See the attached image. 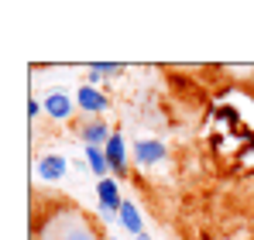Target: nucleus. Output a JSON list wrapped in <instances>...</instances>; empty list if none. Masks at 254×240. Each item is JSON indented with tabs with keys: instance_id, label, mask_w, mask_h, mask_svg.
<instances>
[{
	"instance_id": "6",
	"label": "nucleus",
	"mask_w": 254,
	"mask_h": 240,
	"mask_svg": "<svg viewBox=\"0 0 254 240\" xmlns=\"http://www.w3.org/2000/svg\"><path fill=\"white\" fill-rule=\"evenodd\" d=\"M76 130H79L86 148H107V141H110V127L103 117H83L76 123Z\"/></svg>"
},
{
	"instance_id": "5",
	"label": "nucleus",
	"mask_w": 254,
	"mask_h": 240,
	"mask_svg": "<svg viewBox=\"0 0 254 240\" xmlns=\"http://www.w3.org/2000/svg\"><path fill=\"white\" fill-rule=\"evenodd\" d=\"M45 114L52 120H69L79 107H76V96H69V89H48L45 93Z\"/></svg>"
},
{
	"instance_id": "4",
	"label": "nucleus",
	"mask_w": 254,
	"mask_h": 240,
	"mask_svg": "<svg viewBox=\"0 0 254 240\" xmlns=\"http://www.w3.org/2000/svg\"><path fill=\"white\" fill-rule=\"evenodd\" d=\"M76 107H79V114H83V117H100V114L110 107V100H107V93H103V89H96V86L83 82V86L76 89Z\"/></svg>"
},
{
	"instance_id": "3",
	"label": "nucleus",
	"mask_w": 254,
	"mask_h": 240,
	"mask_svg": "<svg viewBox=\"0 0 254 240\" xmlns=\"http://www.w3.org/2000/svg\"><path fill=\"white\" fill-rule=\"evenodd\" d=\"M96 206H100V216H121V206H124V196H121V185L114 179H100L96 182Z\"/></svg>"
},
{
	"instance_id": "14",
	"label": "nucleus",
	"mask_w": 254,
	"mask_h": 240,
	"mask_svg": "<svg viewBox=\"0 0 254 240\" xmlns=\"http://www.w3.org/2000/svg\"><path fill=\"white\" fill-rule=\"evenodd\" d=\"M110 240H117V237H110Z\"/></svg>"
},
{
	"instance_id": "8",
	"label": "nucleus",
	"mask_w": 254,
	"mask_h": 240,
	"mask_svg": "<svg viewBox=\"0 0 254 240\" xmlns=\"http://www.w3.org/2000/svg\"><path fill=\"white\" fill-rule=\"evenodd\" d=\"M107 161H110V172H117V175H127V144L121 134H110V141H107Z\"/></svg>"
},
{
	"instance_id": "12",
	"label": "nucleus",
	"mask_w": 254,
	"mask_h": 240,
	"mask_svg": "<svg viewBox=\"0 0 254 240\" xmlns=\"http://www.w3.org/2000/svg\"><path fill=\"white\" fill-rule=\"evenodd\" d=\"M38 110H45V103H38V100H28V117L35 120V117H38Z\"/></svg>"
},
{
	"instance_id": "2",
	"label": "nucleus",
	"mask_w": 254,
	"mask_h": 240,
	"mask_svg": "<svg viewBox=\"0 0 254 240\" xmlns=\"http://www.w3.org/2000/svg\"><path fill=\"white\" fill-rule=\"evenodd\" d=\"M130 155H134V165H141V168H155V165L165 161L169 148H165V141H158V137H141V141H134Z\"/></svg>"
},
{
	"instance_id": "13",
	"label": "nucleus",
	"mask_w": 254,
	"mask_h": 240,
	"mask_svg": "<svg viewBox=\"0 0 254 240\" xmlns=\"http://www.w3.org/2000/svg\"><path fill=\"white\" fill-rule=\"evenodd\" d=\"M137 240H151V234H141V237H137Z\"/></svg>"
},
{
	"instance_id": "9",
	"label": "nucleus",
	"mask_w": 254,
	"mask_h": 240,
	"mask_svg": "<svg viewBox=\"0 0 254 240\" xmlns=\"http://www.w3.org/2000/svg\"><path fill=\"white\" fill-rule=\"evenodd\" d=\"M117 220H121V227H124L127 234H134V237H141V234H144L141 213H137V206H134L130 199H124V206H121V216H117Z\"/></svg>"
},
{
	"instance_id": "11",
	"label": "nucleus",
	"mask_w": 254,
	"mask_h": 240,
	"mask_svg": "<svg viewBox=\"0 0 254 240\" xmlns=\"http://www.w3.org/2000/svg\"><path fill=\"white\" fill-rule=\"evenodd\" d=\"M86 161H89V172L96 175V179H110L107 172H110V161H107V151L103 148H86Z\"/></svg>"
},
{
	"instance_id": "10",
	"label": "nucleus",
	"mask_w": 254,
	"mask_h": 240,
	"mask_svg": "<svg viewBox=\"0 0 254 240\" xmlns=\"http://www.w3.org/2000/svg\"><path fill=\"white\" fill-rule=\"evenodd\" d=\"M121 72H124V65H117V62H96V65L86 69V82L96 86V82L110 79V76H121Z\"/></svg>"
},
{
	"instance_id": "1",
	"label": "nucleus",
	"mask_w": 254,
	"mask_h": 240,
	"mask_svg": "<svg viewBox=\"0 0 254 240\" xmlns=\"http://www.w3.org/2000/svg\"><path fill=\"white\" fill-rule=\"evenodd\" d=\"M31 240H103L93 216L83 213L69 199H52L35 206L31 216Z\"/></svg>"
},
{
	"instance_id": "7",
	"label": "nucleus",
	"mask_w": 254,
	"mask_h": 240,
	"mask_svg": "<svg viewBox=\"0 0 254 240\" xmlns=\"http://www.w3.org/2000/svg\"><path fill=\"white\" fill-rule=\"evenodd\" d=\"M65 172H69V165H65L62 155H42L38 165H35V175H38L42 182H62Z\"/></svg>"
}]
</instances>
